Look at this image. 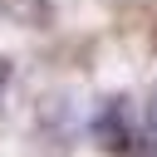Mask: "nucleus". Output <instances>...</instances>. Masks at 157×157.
Masks as SVG:
<instances>
[{
	"label": "nucleus",
	"instance_id": "f257e3e1",
	"mask_svg": "<svg viewBox=\"0 0 157 157\" xmlns=\"http://www.w3.org/2000/svg\"><path fill=\"white\" fill-rule=\"evenodd\" d=\"M132 113H128V103L123 98H108L103 108H98V118H93V142H98V152H108V157H123V152H132Z\"/></svg>",
	"mask_w": 157,
	"mask_h": 157
},
{
	"label": "nucleus",
	"instance_id": "f03ea898",
	"mask_svg": "<svg viewBox=\"0 0 157 157\" xmlns=\"http://www.w3.org/2000/svg\"><path fill=\"white\" fill-rule=\"evenodd\" d=\"M0 5L25 25H44V0H0Z\"/></svg>",
	"mask_w": 157,
	"mask_h": 157
},
{
	"label": "nucleus",
	"instance_id": "7ed1b4c3",
	"mask_svg": "<svg viewBox=\"0 0 157 157\" xmlns=\"http://www.w3.org/2000/svg\"><path fill=\"white\" fill-rule=\"evenodd\" d=\"M142 113H147V128H152V132H157V88H152V93H147V103H142Z\"/></svg>",
	"mask_w": 157,
	"mask_h": 157
},
{
	"label": "nucleus",
	"instance_id": "20e7f679",
	"mask_svg": "<svg viewBox=\"0 0 157 157\" xmlns=\"http://www.w3.org/2000/svg\"><path fill=\"white\" fill-rule=\"evenodd\" d=\"M5 83H10V64L0 59V93H5Z\"/></svg>",
	"mask_w": 157,
	"mask_h": 157
}]
</instances>
